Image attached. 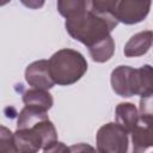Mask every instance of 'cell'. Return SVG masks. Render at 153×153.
Returning <instances> with one entry per match:
<instances>
[{"mask_svg": "<svg viewBox=\"0 0 153 153\" xmlns=\"http://www.w3.org/2000/svg\"><path fill=\"white\" fill-rule=\"evenodd\" d=\"M153 44V31L145 30L133 35L124 44L123 54L127 57H136L145 55Z\"/></svg>", "mask_w": 153, "mask_h": 153, "instance_id": "cell-9", "label": "cell"}, {"mask_svg": "<svg viewBox=\"0 0 153 153\" xmlns=\"http://www.w3.org/2000/svg\"><path fill=\"white\" fill-rule=\"evenodd\" d=\"M153 147V120L140 115L137 124L129 131V153H143Z\"/></svg>", "mask_w": 153, "mask_h": 153, "instance_id": "cell-7", "label": "cell"}, {"mask_svg": "<svg viewBox=\"0 0 153 153\" xmlns=\"http://www.w3.org/2000/svg\"><path fill=\"white\" fill-rule=\"evenodd\" d=\"M108 7L118 23L134 25L142 22L147 17L151 8V1L108 0Z\"/></svg>", "mask_w": 153, "mask_h": 153, "instance_id": "cell-6", "label": "cell"}, {"mask_svg": "<svg viewBox=\"0 0 153 153\" xmlns=\"http://www.w3.org/2000/svg\"><path fill=\"white\" fill-rule=\"evenodd\" d=\"M110 82L112 91L120 97H148L153 94V67L151 65L139 68L118 66L111 72Z\"/></svg>", "mask_w": 153, "mask_h": 153, "instance_id": "cell-3", "label": "cell"}, {"mask_svg": "<svg viewBox=\"0 0 153 153\" xmlns=\"http://www.w3.org/2000/svg\"><path fill=\"white\" fill-rule=\"evenodd\" d=\"M0 153H19L13 133L5 126H1L0 130Z\"/></svg>", "mask_w": 153, "mask_h": 153, "instance_id": "cell-12", "label": "cell"}, {"mask_svg": "<svg viewBox=\"0 0 153 153\" xmlns=\"http://www.w3.org/2000/svg\"><path fill=\"white\" fill-rule=\"evenodd\" d=\"M57 11L66 18V30L72 38L91 49L111 38L112 30L118 25L105 1L60 0Z\"/></svg>", "mask_w": 153, "mask_h": 153, "instance_id": "cell-1", "label": "cell"}, {"mask_svg": "<svg viewBox=\"0 0 153 153\" xmlns=\"http://www.w3.org/2000/svg\"><path fill=\"white\" fill-rule=\"evenodd\" d=\"M25 80L32 88L50 90L55 82L49 72L48 60H38L30 63L25 69Z\"/></svg>", "mask_w": 153, "mask_h": 153, "instance_id": "cell-8", "label": "cell"}, {"mask_svg": "<svg viewBox=\"0 0 153 153\" xmlns=\"http://www.w3.org/2000/svg\"><path fill=\"white\" fill-rule=\"evenodd\" d=\"M23 102L25 106L33 108L41 111L47 112L54 104V99L51 94L45 90L30 88L23 93Z\"/></svg>", "mask_w": 153, "mask_h": 153, "instance_id": "cell-10", "label": "cell"}, {"mask_svg": "<svg viewBox=\"0 0 153 153\" xmlns=\"http://www.w3.org/2000/svg\"><path fill=\"white\" fill-rule=\"evenodd\" d=\"M99 153H129V133L117 122L102 126L96 135Z\"/></svg>", "mask_w": 153, "mask_h": 153, "instance_id": "cell-5", "label": "cell"}, {"mask_svg": "<svg viewBox=\"0 0 153 153\" xmlns=\"http://www.w3.org/2000/svg\"><path fill=\"white\" fill-rule=\"evenodd\" d=\"M69 153H99L98 149L88 143H75L69 146Z\"/></svg>", "mask_w": 153, "mask_h": 153, "instance_id": "cell-14", "label": "cell"}, {"mask_svg": "<svg viewBox=\"0 0 153 153\" xmlns=\"http://www.w3.org/2000/svg\"><path fill=\"white\" fill-rule=\"evenodd\" d=\"M139 112L141 116L153 120V94L140 99Z\"/></svg>", "mask_w": 153, "mask_h": 153, "instance_id": "cell-13", "label": "cell"}, {"mask_svg": "<svg viewBox=\"0 0 153 153\" xmlns=\"http://www.w3.org/2000/svg\"><path fill=\"white\" fill-rule=\"evenodd\" d=\"M48 62L54 82L61 86H68L76 82L87 71V61L84 55L68 48L54 53Z\"/></svg>", "mask_w": 153, "mask_h": 153, "instance_id": "cell-4", "label": "cell"}, {"mask_svg": "<svg viewBox=\"0 0 153 153\" xmlns=\"http://www.w3.org/2000/svg\"><path fill=\"white\" fill-rule=\"evenodd\" d=\"M19 153H38L57 142V131L47 112L24 106L13 133Z\"/></svg>", "mask_w": 153, "mask_h": 153, "instance_id": "cell-2", "label": "cell"}, {"mask_svg": "<svg viewBox=\"0 0 153 153\" xmlns=\"http://www.w3.org/2000/svg\"><path fill=\"white\" fill-rule=\"evenodd\" d=\"M116 122L127 129L129 133L139 122L140 112L133 103H120L115 110Z\"/></svg>", "mask_w": 153, "mask_h": 153, "instance_id": "cell-11", "label": "cell"}, {"mask_svg": "<svg viewBox=\"0 0 153 153\" xmlns=\"http://www.w3.org/2000/svg\"><path fill=\"white\" fill-rule=\"evenodd\" d=\"M43 153H69V147H67L63 142H55L54 145H51L50 147L45 148L43 151Z\"/></svg>", "mask_w": 153, "mask_h": 153, "instance_id": "cell-15", "label": "cell"}]
</instances>
